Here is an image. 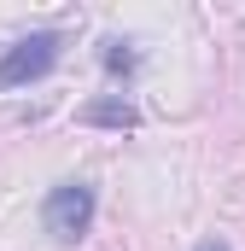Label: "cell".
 Here are the masks:
<instances>
[{
	"mask_svg": "<svg viewBox=\"0 0 245 251\" xmlns=\"http://www.w3.org/2000/svg\"><path fill=\"white\" fill-rule=\"evenodd\" d=\"M41 222H47L53 240L76 246V240L94 228V187H88V181H59V187L47 193V204H41Z\"/></svg>",
	"mask_w": 245,
	"mask_h": 251,
	"instance_id": "obj_2",
	"label": "cell"
},
{
	"mask_svg": "<svg viewBox=\"0 0 245 251\" xmlns=\"http://www.w3.org/2000/svg\"><path fill=\"white\" fill-rule=\"evenodd\" d=\"M59 47H64V35H59V29H35V35L12 41V47L0 53V88H24V82H41V76L59 64Z\"/></svg>",
	"mask_w": 245,
	"mask_h": 251,
	"instance_id": "obj_1",
	"label": "cell"
},
{
	"mask_svg": "<svg viewBox=\"0 0 245 251\" xmlns=\"http://www.w3.org/2000/svg\"><path fill=\"white\" fill-rule=\"evenodd\" d=\"M82 117H88V123H105V128H134V123H140L134 105H122V100H99V105H88Z\"/></svg>",
	"mask_w": 245,
	"mask_h": 251,
	"instance_id": "obj_3",
	"label": "cell"
},
{
	"mask_svg": "<svg viewBox=\"0 0 245 251\" xmlns=\"http://www.w3.org/2000/svg\"><path fill=\"white\" fill-rule=\"evenodd\" d=\"M198 251H234V246H222V240H204V246H198Z\"/></svg>",
	"mask_w": 245,
	"mask_h": 251,
	"instance_id": "obj_5",
	"label": "cell"
},
{
	"mask_svg": "<svg viewBox=\"0 0 245 251\" xmlns=\"http://www.w3.org/2000/svg\"><path fill=\"white\" fill-rule=\"evenodd\" d=\"M99 59H105L111 76H128V70H134V47H128V41H105V53H99Z\"/></svg>",
	"mask_w": 245,
	"mask_h": 251,
	"instance_id": "obj_4",
	"label": "cell"
}]
</instances>
